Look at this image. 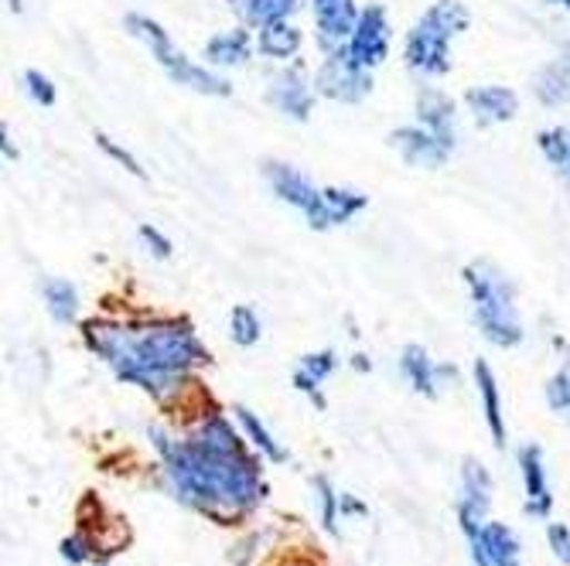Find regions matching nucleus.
Instances as JSON below:
<instances>
[{"label": "nucleus", "instance_id": "nucleus-1", "mask_svg": "<svg viewBox=\"0 0 570 566\" xmlns=\"http://www.w3.org/2000/svg\"><path fill=\"white\" fill-rule=\"evenodd\" d=\"M147 437L161 457L171 495L202 516L226 526L264 502L261 457L246 450L229 417H202L188 437H171L161 427H147Z\"/></svg>", "mask_w": 570, "mask_h": 566}, {"label": "nucleus", "instance_id": "nucleus-2", "mask_svg": "<svg viewBox=\"0 0 570 566\" xmlns=\"http://www.w3.org/2000/svg\"><path fill=\"white\" fill-rule=\"evenodd\" d=\"M82 338L89 351L114 369V376L127 386L165 399L168 393L181 389L191 369L209 366V348L202 345L195 328L181 318L161 321H86Z\"/></svg>", "mask_w": 570, "mask_h": 566}, {"label": "nucleus", "instance_id": "nucleus-3", "mask_svg": "<svg viewBox=\"0 0 570 566\" xmlns=\"http://www.w3.org/2000/svg\"><path fill=\"white\" fill-rule=\"evenodd\" d=\"M464 287L472 294V315L475 325L482 331L485 341H492L495 348H515L527 331L520 321V311H515V287L512 280L492 267L489 260H475L464 267Z\"/></svg>", "mask_w": 570, "mask_h": 566}, {"label": "nucleus", "instance_id": "nucleus-4", "mask_svg": "<svg viewBox=\"0 0 570 566\" xmlns=\"http://www.w3.org/2000/svg\"><path fill=\"white\" fill-rule=\"evenodd\" d=\"M472 14L458 0H438L434 8L421 14V21L410 28L403 44L406 69L421 76H448L451 72V41L469 28Z\"/></svg>", "mask_w": 570, "mask_h": 566}, {"label": "nucleus", "instance_id": "nucleus-5", "mask_svg": "<svg viewBox=\"0 0 570 566\" xmlns=\"http://www.w3.org/2000/svg\"><path fill=\"white\" fill-rule=\"evenodd\" d=\"M124 28L147 44L150 59L168 72V79L175 86H185V89L202 92V96H233V86L223 76L209 72L205 66H195L181 48H175V41H171V34L165 31L161 21H154L147 14H137L134 11V14L124 18Z\"/></svg>", "mask_w": 570, "mask_h": 566}, {"label": "nucleus", "instance_id": "nucleus-6", "mask_svg": "<svg viewBox=\"0 0 570 566\" xmlns=\"http://www.w3.org/2000/svg\"><path fill=\"white\" fill-rule=\"evenodd\" d=\"M264 178L271 181V188H274V195L281 201H287L291 209H297L307 219L311 229L325 232V229L335 226L332 212H328V201H325V188H315L297 168H291L284 161H267L264 165Z\"/></svg>", "mask_w": 570, "mask_h": 566}, {"label": "nucleus", "instance_id": "nucleus-7", "mask_svg": "<svg viewBox=\"0 0 570 566\" xmlns=\"http://www.w3.org/2000/svg\"><path fill=\"white\" fill-rule=\"evenodd\" d=\"M315 92L338 102H358L373 92V72L348 56V44H335L332 51H325V62L315 76Z\"/></svg>", "mask_w": 570, "mask_h": 566}, {"label": "nucleus", "instance_id": "nucleus-8", "mask_svg": "<svg viewBox=\"0 0 570 566\" xmlns=\"http://www.w3.org/2000/svg\"><path fill=\"white\" fill-rule=\"evenodd\" d=\"M489 505H492V478L482 460L469 457L461 468V495L454 502V516L464 539H472L482 529V523L489 519Z\"/></svg>", "mask_w": 570, "mask_h": 566}, {"label": "nucleus", "instance_id": "nucleus-9", "mask_svg": "<svg viewBox=\"0 0 570 566\" xmlns=\"http://www.w3.org/2000/svg\"><path fill=\"white\" fill-rule=\"evenodd\" d=\"M348 44V56L362 66V69H376L386 62V51H390V18L383 4H370L358 11L355 31L345 41Z\"/></svg>", "mask_w": 570, "mask_h": 566}, {"label": "nucleus", "instance_id": "nucleus-10", "mask_svg": "<svg viewBox=\"0 0 570 566\" xmlns=\"http://www.w3.org/2000/svg\"><path fill=\"white\" fill-rule=\"evenodd\" d=\"M472 566H523V543L505 523H482V529L464 539Z\"/></svg>", "mask_w": 570, "mask_h": 566}, {"label": "nucleus", "instance_id": "nucleus-11", "mask_svg": "<svg viewBox=\"0 0 570 566\" xmlns=\"http://www.w3.org/2000/svg\"><path fill=\"white\" fill-rule=\"evenodd\" d=\"M400 376L406 379V386L424 396V399H438L448 379H458L454 366H441L428 355L424 345H406L400 351Z\"/></svg>", "mask_w": 570, "mask_h": 566}, {"label": "nucleus", "instance_id": "nucleus-12", "mask_svg": "<svg viewBox=\"0 0 570 566\" xmlns=\"http://www.w3.org/2000/svg\"><path fill=\"white\" fill-rule=\"evenodd\" d=\"M520 478H523V495H527V516L533 519H550L553 512V491L547 481V465H543V450L540 444H523L520 447Z\"/></svg>", "mask_w": 570, "mask_h": 566}, {"label": "nucleus", "instance_id": "nucleus-13", "mask_svg": "<svg viewBox=\"0 0 570 566\" xmlns=\"http://www.w3.org/2000/svg\"><path fill=\"white\" fill-rule=\"evenodd\" d=\"M390 143H393V150L400 153V158L410 165V168H428V171H438V168H444V161H448V153H451V147H444L428 127H400V130H393L390 133Z\"/></svg>", "mask_w": 570, "mask_h": 566}, {"label": "nucleus", "instance_id": "nucleus-14", "mask_svg": "<svg viewBox=\"0 0 570 566\" xmlns=\"http://www.w3.org/2000/svg\"><path fill=\"white\" fill-rule=\"evenodd\" d=\"M267 99H271V107L281 110L284 117L291 120H307L311 110H315V92H311L307 79H304V69L294 66L281 76L271 79V89H267Z\"/></svg>", "mask_w": 570, "mask_h": 566}, {"label": "nucleus", "instance_id": "nucleus-15", "mask_svg": "<svg viewBox=\"0 0 570 566\" xmlns=\"http://www.w3.org/2000/svg\"><path fill=\"white\" fill-rule=\"evenodd\" d=\"M315 4V24L322 51H332L335 44H345L355 31L358 11L352 0H311Z\"/></svg>", "mask_w": 570, "mask_h": 566}, {"label": "nucleus", "instance_id": "nucleus-16", "mask_svg": "<svg viewBox=\"0 0 570 566\" xmlns=\"http://www.w3.org/2000/svg\"><path fill=\"white\" fill-rule=\"evenodd\" d=\"M464 102H469V110L475 113V120L482 127L509 123L515 113H520V96L505 86H475V89L464 92Z\"/></svg>", "mask_w": 570, "mask_h": 566}, {"label": "nucleus", "instance_id": "nucleus-17", "mask_svg": "<svg viewBox=\"0 0 570 566\" xmlns=\"http://www.w3.org/2000/svg\"><path fill=\"white\" fill-rule=\"evenodd\" d=\"M338 369V355L332 351V348H325V351H311V355H301V363H297V369H294V389L297 393H304L311 403H315L318 409H325L328 403H325V393H322V386H325V379L332 376Z\"/></svg>", "mask_w": 570, "mask_h": 566}, {"label": "nucleus", "instance_id": "nucleus-18", "mask_svg": "<svg viewBox=\"0 0 570 566\" xmlns=\"http://www.w3.org/2000/svg\"><path fill=\"white\" fill-rule=\"evenodd\" d=\"M417 120L421 127H428L444 147L454 150V102L441 92V89H421L417 92Z\"/></svg>", "mask_w": 570, "mask_h": 566}, {"label": "nucleus", "instance_id": "nucleus-19", "mask_svg": "<svg viewBox=\"0 0 570 566\" xmlns=\"http://www.w3.org/2000/svg\"><path fill=\"white\" fill-rule=\"evenodd\" d=\"M475 389H479V399H482V414H485V424H489V434H492V444L502 450L505 447V417H502V393H499V379L492 373V366L485 358H475Z\"/></svg>", "mask_w": 570, "mask_h": 566}, {"label": "nucleus", "instance_id": "nucleus-20", "mask_svg": "<svg viewBox=\"0 0 570 566\" xmlns=\"http://www.w3.org/2000/svg\"><path fill=\"white\" fill-rule=\"evenodd\" d=\"M253 56V34L246 28H233V31H219L216 38L205 41L202 59L216 66V69H233V66H246Z\"/></svg>", "mask_w": 570, "mask_h": 566}, {"label": "nucleus", "instance_id": "nucleus-21", "mask_svg": "<svg viewBox=\"0 0 570 566\" xmlns=\"http://www.w3.org/2000/svg\"><path fill=\"white\" fill-rule=\"evenodd\" d=\"M41 297L48 315L56 318L59 325H72L79 318V290L76 284L62 280V277H45L41 280Z\"/></svg>", "mask_w": 570, "mask_h": 566}, {"label": "nucleus", "instance_id": "nucleus-22", "mask_svg": "<svg viewBox=\"0 0 570 566\" xmlns=\"http://www.w3.org/2000/svg\"><path fill=\"white\" fill-rule=\"evenodd\" d=\"M229 8L249 28H264V24H274V21H287L301 8V0H229Z\"/></svg>", "mask_w": 570, "mask_h": 566}, {"label": "nucleus", "instance_id": "nucleus-23", "mask_svg": "<svg viewBox=\"0 0 570 566\" xmlns=\"http://www.w3.org/2000/svg\"><path fill=\"white\" fill-rule=\"evenodd\" d=\"M233 414H236L243 434L249 437V444L256 447V454L267 457V460H274V465H284V460H287V450H284L281 440L267 430V424H264L261 417H256L249 406H233Z\"/></svg>", "mask_w": 570, "mask_h": 566}, {"label": "nucleus", "instance_id": "nucleus-24", "mask_svg": "<svg viewBox=\"0 0 570 566\" xmlns=\"http://www.w3.org/2000/svg\"><path fill=\"white\" fill-rule=\"evenodd\" d=\"M301 31L287 21H274V24H264L261 28V38H256V48H261V56L267 59H277V62H287L301 51Z\"/></svg>", "mask_w": 570, "mask_h": 566}, {"label": "nucleus", "instance_id": "nucleus-25", "mask_svg": "<svg viewBox=\"0 0 570 566\" xmlns=\"http://www.w3.org/2000/svg\"><path fill=\"white\" fill-rule=\"evenodd\" d=\"M533 92L540 96V102H547V107H563V102H570V72H567L563 59L550 62L547 69L537 72Z\"/></svg>", "mask_w": 570, "mask_h": 566}, {"label": "nucleus", "instance_id": "nucleus-26", "mask_svg": "<svg viewBox=\"0 0 570 566\" xmlns=\"http://www.w3.org/2000/svg\"><path fill=\"white\" fill-rule=\"evenodd\" d=\"M325 201H328L332 222L342 226V222H352L362 209H366L370 195H362L355 188H325Z\"/></svg>", "mask_w": 570, "mask_h": 566}, {"label": "nucleus", "instance_id": "nucleus-27", "mask_svg": "<svg viewBox=\"0 0 570 566\" xmlns=\"http://www.w3.org/2000/svg\"><path fill=\"white\" fill-rule=\"evenodd\" d=\"M264 335V325L261 318H256V311L249 304H236L233 315H229V338L239 345V348H253L256 341H261Z\"/></svg>", "mask_w": 570, "mask_h": 566}, {"label": "nucleus", "instance_id": "nucleus-28", "mask_svg": "<svg viewBox=\"0 0 570 566\" xmlns=\"http://www.w3.org/2000/svg\"><path fill=\"white\" fill-rule=\"evenodd\" d=\"M315 498H318V523L328 536H338V516H342V495L335 491V485L318 475L315 478Z\"/></svg>", "mask_w": 570, "mask_h": 566}, {"label": "nucleus", "instance_id": "nucleus-29", "mask_svg": "<svg viewBox=\"0 0 570 566\" xmlns=\"http://www.w3.org/2000/svg\"><path fill=\"white\" fill-rule=\"evenodd\" d=\"M540 150H543V158L570 181V133L560 130V127H550L537 137Z\"/></svg>", "mask_w": 570, "mask_h": 566}, {"label": "nucleus", "instance_id": "nucleus-30", "mask_svg": "<svg viewBox=\"0 0 570 566\" xmlns=\"http://www.w3.org/2000/svg\"><path fill=\"white\" fill-rule=\"evenodd\" d=\"M543 393H547L550 414L560 417L563 424H570V363H563V366L550 376V383H547Z\"/></svg>", "mask_w": 570, "mask_h": 566}, {"label": "nucleus", "instance_id": "nucleus-31", "mask_svg": "<svg viewBox=\"0 0 570 566\" xmlns=\"http://www.w3.org/2000/svg\"><path fill=\"white\" fill-rule=\"evenodd\" d=\"M92 140H96V147H99L102 153H107L110 161H117V165H120L124 171H130L134 178H147V171L140 168V161L134 158V153H130L127 147H120V143H117L114 137H107V133H96Z\"/></svg>", "mask_w": 570, "mask_h": 566}, {"label": "nucleus", "instance_id": "nucleus-32", "mask_svg": "<svg viewBox=\"0 0 570 566\" xmlns=\"http://www.w3.org/2000/svg\"><path fill=\"white\" fill-rule=\"evenodd\" d=\"M24 92L38 102V107H56L59 102V89L41 69H28L24 72Z\"/></svg>", "mask_w": 570, "mask_h": 566}, {"label": "nucleus", "instance_id": "nucleus-33", "mask_svg": "<svg viewBox=\"0 0 570 566\" xmlns=\"http://www.w3.org/2000/svg\"><path fill=\"white\" fill-rule=\"evenodd\" d=\"M59 553H62V559H66V563H72V566H82V563L96 559V546H92V539H89V536H82V533H76V536H69V539H62Z\"/></svg>", "mask_w": 570, "mask_h": 566}, {"label": "nucleus", "instance_id": "nucleus-34", "mask_svg": "<svg viewBox=\"0 0 570 566\" xmlns=\"http://www.w3.org/2000/svg\"><path fill=\"white\" fill-rule=\"evenodd\" d=\"M140 239H144V246L154 252V256H158V260H168V256H171V249H175V242L158 229V226H150V222H140Z\"/></svg>", "mask_w": 570, "mask_h": 566}, {"label": "nucleus", "instance_id": "nucleus-35", "mask_svg": "<svg viewBox=\"0 0 570 566\" xmlns=\"http://www.w3.org/2000/svg\"><path fill=\"white\" fill-rule=\"evenodd\" d=\"M547 543H550L553 556H557L563 566H570V526L550 523V526H547Z\"/></svg>", "mask_w": 570, "mask_h": 566}, {"label": "nucleus", "instance_id": "nucleus-36", "mask_svg": "<svg viewBox=\"0 0 570 566\" xmlns=\"http://www.w3.org/2000/svg\"><path fill=\"white\" fill-rule=\"evenodd\" d=\"M0 147H4V161H18V147L11 143V130H8V123L0 127Z\"/></svg>", "mask_w": 570, "mask_h": 566}, {"label": "nucleus", "instance_id": "nucleus-37", "mask_svg": "<svg viewBox=\"0 0 570 566\" xmlns=\"http://www.w3.org/2000/svg\"><path fill=\"white\" fill-rule=\"evenodd\" d=\"M342 516H366V505L355 502L352 495H342Z\"/></svg>", "mask_w": 570, "mask_h": 566}, {"label": "nucleus", "instance_id": "nucleus-38", "mask_svg": "<svg viewBox=\"0 0 570 566\" xmlns=\"http://www.w3.org/2000/svg\"><path fill=\"white\" fill-rule=\"evenodd\" d=\"M352 366H355L358 373H373V363H370L366 355H355V358H352Z\"/></svg>", "mask_w": 570, "mask_h": 566}, {"label": "nucleus", "instance_id": "nucleus-39", "mask_svg": "<svg viewBox=\"0 0 570 566\" xmlns=\"http://www.w3.org/2000/svg\"><path fill=\"white\" fill-rule=\"evenodd\" d=\"M8 8H11L14 14H21V8H24V4H21V0H8Z\"/></svg>", "mask_w": 570, "mask_h": 566}, {"label": "nucleus", "instance_id": "nucleus-40", "mask_svg": "<svg viewBox=\"0 0 570 566\" xmlns=\"http://www.w3.org/2000/svg\"><path fill=\"white\" fill-rule=\"evenodd\" d=\"M550 4H557V8H563L570 14V0H550Z\"/></svg>", "mask_w": 570, "mask_h": 566}, {"label": "nucleus", "instance_id": "nucleus-41", "mask_svg": "<svg viewBox=\"0 0 570 566\" xmlns=\"http://www.w3.org/2000/svg\"><path fill=\"white\" fill-rule=\"evenodd\" d=\"M563 66H567V72H570V44H567V51H563Z\"/></svg>", "mask_w": 570, "mask_h": 566}, {"label": "nucleus", "instance_id": "nucleus-42", "mask_svg": "<svg viewBox=\"0 0 570 566\" xmlns=\"http://www.w3.org/2000/svg\"><path fill=\"white\" fill-rule=\"evenodd\" d=\"M96 566H110V563L107 559H96Z\"/></svg>", "mask_w": 570, "mask_h": 566}, {"label": "nucleus", "instance_id": "nucleus-43", "mask_svg": "<svg viewBox=\"0 0 570 566\" xmlns=\"http://www.w3.org/2000/svg\"><path fill=\"white\" fill-rule=\"evenodd\" d=\"M294 566H315V563H294Z\"/></svg>", "mask_w": 570, "mask_h": 566}]
</instances>
